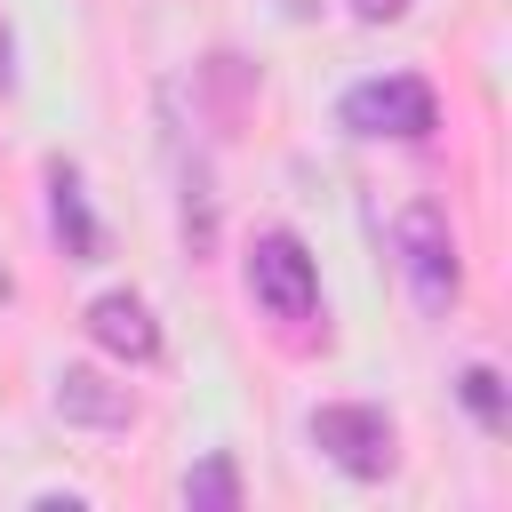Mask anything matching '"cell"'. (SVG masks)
Segmentation results:
<instances>
[{
    "label": "cell",
    "instance_id": "obj_1",
    "mask_svg": "<svg viewBox=\"0 0 512 512\" xmlns=\"http://www.w3.org/2000/svg\"><path fill=\"white\" fill-rule=\"evenodd\" d=\"M312 448L336 464V472H352V480H384L392 464H400V432H392V416L384 408H368V400H336V408H312Z\"/></svg>",
    "mask_w": 512,
    "mask_h": 512
},
{
    "label": "cell",
    "instance_id": "obj_2",
    "mask_svg": "<svg viewBox=\"0 0 512 512\" xmlns=\"http://www.w3.org/2000/svg\"><path fill=\"white\" fill-rule=\"evenodd\" d=\"M392 248H400V272H408V288L440 312V304H456V280H464V264H456V232H448V208H432V200H408L400 216H392Z\"/></svg>",
    "mask_w": 512,
    "mask_h": 512
},
{
    "label": "cell",
    "instance_id": "obj_3",
    "mask_svg": "<svg viewBox=\"0 0 512 512\" xmlns=\"http://www.w3.org/2000/svg\"><path fill=\"white\" fill-rule=\"evenodd\" d=\"M344 128L352 136H432L440 128V96L416 72H376L344 88Z\"/></svg>",
    "mask_w": 512,
    "mask_h": 512
},
{
    "label": "cell",
    "instance_id": "obj_4",
    "mask_svg": "<svg viewBox=\"0 0 512 512\" xmlns=\"http://www.w3.org/2000/svg\"><path fill=\"white\" fill-rule=\"evenodd\" d=\"M248 296L272 312V320H312L320 312V264L296 232H256L248 248Z\"/></svg>",
    "mask_w": 512,
    "mask_h": 512
},
{
    "label": "cell",
    "instance_id": "obj_5",
    "mask_svg": "<svg viewBox=\"0 0 512 512\" xmlns=\"http://www.w3.org/2000/svg\"><path fill=\"white\" fill-rule=\"evenodd\" d=\"M88 336L104 344V352H120V360H160V320H152V304L144 296H128V288H112V296H96L88 304Z\"/></svg>",
    "mask_w": 512,
    "mask_h": 512
},
{
    "label": "cell",
    "instance_id": "obj_6",
    "mask_svg": "<svg viewBox=\"0 0 512 512\" xmlns=\"http://www.w3.org/2000/svg\"><path fill=\"white\" fill-rule=\"evenodd\" d=\"M56 416L64 424H96V432H128L136 400H128V384H104L96 368H64L56 376Z\"/></svg>",
    "mask_w": 512,
    "mask_h": 512
},
{
    "label": "cell",
    "instance_id": "obj_7",
    "mask_svg": "<svg viewBox=\"0 0 512 512\" xmlns=\"http://www.w3.org/2000/svg\"><path fill=\"white\" fill-rule=\"evenodd\" d=\"M48 216H56V240H64V256H96V216H88V200H80V176L56 160L48 168Z\"/></svg>",
    "mask_w": 512,
    "mask_h": 512
},
{
    "label": "cell",
    "instance_id": "obj_8",
    "mask_svg": "<svg viewBox=\"0 0 512 512\" xmlns=\"http://www.w3.org/2000/svg\"><path fill=\"white\" fill-rule=\"evenodd\" d=\"M184 504H192V512H232V504H240V472H232V456H208L200 472H184Z\"/></svg>",
    "mask_w": 512,
    "mask_h": 512
},
{
    "label": "cell",
    "instance_id": "obj_9",
    "mask_svg": "<svg viewBox=\"0 0 512 512\" xmlns=\"http://www.w3.org/2000/svg\"><path fill=\"white\" fill-rule=\"evenodd\" d=\"M456 392H464V408H472L488 432H504V376H496L488 360H472V368L456 376Z\"/></svg>",
    "mask_w": 512,
    "mask_h": 512
},
{
    "label": "cell",
    "instance_id": "obj_10",
    "mask_svg": "<svg viewBox=\"0 0 512 512\" xmlns=\"http://www.w3.org/2000/svg\"><path fill=\"white\" fill-rule=\"evenodd\" d=\"M352 16L360 24H392V16H408V0H352Z\"/></svg>",
    "mask_w": 512,
    "mask_h": 512
},
{
    "label": "cell",
    "instance_id": "obj_11",
    "mask_svg": "<svg viewBox=\"0 0 512 512\" xmlns=\"http://www.w3.org/2000/svg\"><path fill=\"white\" fill-rule=\"evenodd\" d=\"M0 88H16V40H8V24H0Z\"/></svg>",
    "mask_w": 512,
    "mask_h": 512
},
{
    "label": "cell",
    "instance_id": "obj_12",
    "mask_svg": "<svg viewBox=\"0 0 512 512\" xmlns=\"http://www.w3.org/2000/svg\"><path fill=\"white\" fill-rule=\"evenodd\" d=\"M0 296H8V272H0Z\"/></svg>",
    "mask_w": 512,
    "mask_h": 512
}]
</instances>
